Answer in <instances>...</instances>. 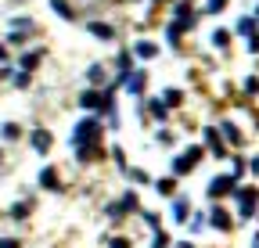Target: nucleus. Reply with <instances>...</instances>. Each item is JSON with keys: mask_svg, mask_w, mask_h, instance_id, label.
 Instances as JSON below:
<instances>
[{"mask_svg": "<svg viewBox=\"0 0 259 248\" xmlns=\"http://www.w3.org/2000/svg\"><path fill=\"white\" fill-rule=\"evenodd\" d=\"M166 101L169 105H180V90H166Z\"/></svg>", "mask_w": 259, "mask_h": 248, "instance_id": "aec40b11", "label": "nucleus"}, {"mask_svg": "<svg viewBox=\"0 0 259 248\" xmlns=\"http://www.w3.org/2000/svg\"><path fill=\"white\" fill-rule=\"evenodd\" d=\"M187 212H191V202H187V198H177V202H173V220L184 223V220H187Z\"/></svg>", "mask_w": 259, "mask_h": 248, "instance_id": "39448f33", "label": "nucleus"}, {"mask_svg": "<svg viewBox=\"0 0 259 248\" xmlns=\"http://www.w3.org/2000/svg\"><path fill=\"white\" fill-rule=\"evenodd\" d=\"M112 248H130V241H122V237H115V241H112Z\"/></svg>", "mask_w": 259, "mask_h": 248, "instance_id": "b1692460", "label": "nucleus"}, {"mask_svg": "<svg viewBox=\"0 0 259 248\" xmlns=\"http://www.w3.org/2000/svg\"><path fill=\"white\" fill-rule=\"evenodd\" d=\"M40 183H44L47 191H58V173H54V169H44V173H40Z\"/></svg>", "mask_w": 259, "mask_h": 248, "instance_id": "423d86ee", "label": "nucleus"}, {"mask_svg": "<svg viewBox=\"0 0 259 248\" xmlns=\"http://www.w3.org/2000/svg\"><path fill=\"white\" fill-rule=\"evenodd\" d=\"M101 79H105V72H101V65H94V69H90V83H101Z\"/></svg>", "mask_w": 259, "mask_h": 248, "instance_id": "dca6fc26", "label": "nucleus"}, {"mask_svg": "<svg viewBox=\"0 0 259 248\" xmlns=\"http://www.w3.org/2000/svg\"><path fill=\"white\" fill-rule=\"evenodd\" d=\"M97 130H101V122H97V119H83L79 126H76V133H72V144L76 147H87V140H94Z\"/></svg>", "mask_w": 259, "mask_h": 248, "instance_id": "f257e3e1", "label": "nucleus"}, {"mask_svg": "<svg viewBox=\"0 0 259 248\" xmlns=\"http://www.w3.org/2000/svg\"><path fill=\"white\" fill-rule=\"evenodd\" d=\"M231 187H234V176H216V180L209 183V194L216 198V194H227Z\"/></svg>", "mask_w": 259, "mask_h": 248, "instance_id": "20e7f679", "label": "nucleus"}, {"mask_svg": "<svg viewBox=\"0 0 259 248\" xmlns=\"http://www.w3.org/2000/svg\"><path fill=\"white\" fill-rule=\"evenodd\" d=\"M79 105H83V108H112V101L101 97V94H94V90H87V94L79 97Z\"/></svg>", "mask_w": 259, "mask_h": 248, "instance_id": "7ed1b4c3", "label": "nucleus"}, {"mask_svg": "<svg viewBox=\"0 0 259 248\" xmlns=\"http://www.w3.org/2000/svg\"><path fill=\"white\" fill-rule=\"evenodd\" d=\"M32 147H36V151H47V147H51V133H47V130H40L36 137H32Z\"/></svg>", "mask_w": 259, "mask_h": 248, "instance_id": "6e6552de", "label": "nucleus"}, {"mask_svg": "<svg viewBox=\"0 0 259 248\" xmlns=\"http://www.w3.org/2000/svg\"><path fill=\"white\" fill-rule=\"evenodd\" d=\"M223 4H227V0H209V11H220Z\"/></svg>", "mask_w": 259, "mask_h": 248, "instance_id": "412c9836", "label": "nucleus"}, {"mask_svg": "<svg viewBox=\"0 0 259 248\" xmlns=\"http://www.w3.org/2000/svg\"><path fill=\"white\" fill-rule=\"evenodd\" d=\"M137 54H141V58H151V54H155V43H137Z\"/></svg>", "mask_w": 259, "mask_h": 248, "instance_id": "ddd939ff", "label": "nucleus"}, {"mask_svg": "<svg viewBox=\"0 0 259 248\" xmlns=\"http://www.w3.org/2000/svg\"><path fill=\"white\" fill-rule=\"evenodd\" d=\"M0 137H4V140H15V137H18V126H15V122H4V130H0Z\"/></svg>", "mask_w": 259, "mask_h": 248, "instance_id": "9b49d317", "label": "nucleus"}, {"mask_svg": "<svg viewBox=\"0 0 259 248\" xmlns=\"http://www.w3.org/2000/svg\"><path fill=\"white\" fill-rule=\"evenodd\" d=\"M144 72H134V79H130V94H141V90H144Z\"/></svg>", "mask_w": 259, "mask_h": 248, "instance_id": "1a4fd4ad", "label": "nucleus"}, {"mask_svg": "<svg viewBox=\"0 0 259 248\" xmlns=\"http://www.w3.org/2000/svg\"><path fill=\"white\" fill-rule=\"evenodd\" d=\"M25 212H29V205H11V216H15V220H25Z\"/></svg>", "mask_w": 259, "mask_h": 248, "instance_id": "2eb2a0df", "label": "nucleus"}, {"mask_svg": "<svg viewBox=\"0 0 259 248\" xmlns=\"http://www.w3.org/2000/svg\"><path fill=\"white\" fill-rule=\"evenodd\" d=\"M238 29H241V33H252L255 22H252V18H241V22H238Z\"/></svg>", "mask_w": 259, "mask_h": 248, "instance_id": "f3484780", "label": "nucleus"}, {"mask_svg": "<svg viewBox=\"0 0 259 248\" xmlns=\"http://www.w3.org/2000/svg\"><path fill=\"white\" fill-rule=\"evenodd\" d=\"M212 43H216V47H227V33H223V29H220V33H212Z\"/></svg>", "mask_w": 259, "mask_h": 248, "instance_id": "a211bd4d", "label": "nucleus"}, {"mask_svg": "<svg viewBox=\"0 0 259 248\" xmlns=\"http://www.w3.org/2000/svg\"><path fill=\"white\" fill-rule=\"evenodd\" d=\"M0 248H18V241H11V237H4V241H0Z\"/></svg>", "mask_w": 259, "mask_h": 248, "instance_id": "5701e85b", "label": "nucleus"}, {"mask_svg": "<svg viewBox=\"0 0 259 248\" xmlns=\"http://www.w3.org/2000/svg\"><path fill=\"white\" fill-rule=\"evenodd\" d=\"M51 8H54V11H58L61 18H72V11H69V8H65V4H61V0H54V4H51Z\"/></svg>", "mask_w": 259, "mask_h": 248, "instance_id": "4468645a", "label": "nucleus"}, {"mask_svg": "<svg viewBox=\"0 0 259 248\" xmlns=\"http://www.w3.org/2000/svg\"><path fill=\"white\" fill-rule=\"evenodd\" d=\"M212 227H220V230H223V227H231V220H227V212H223V209H212Z\"/></svg>", "mask_w": 259, "mask_h": 248, "instance_id": "9d476101", "label": "nucleus"}, {"mask_svg": "<svg viewBox=\"0 0 259 248\" xmlns=\"http://www.w3.org/2000/svg\"><path fill=\"white\" fill-rule=\"evenodd\" d=\"M90 33L94 36H101V40H112L115 33H112V25H101V22H90Z\"/></svg>", "mask_w": 259, "mask_h": 248, "instance_id": "0eeeda50", "label": "nucleus"}, {"mask_svg": "<svg viewBox=\"0 0 259 248\" xmlns=\"http://www.w3.org/2000/svg\"><path fill=\"white\" fill-rule=\"evenodd\" d=\"M155 248H166V234H155Z\"/></svg>", "mask_w": 259, "mask_h": 248, "instance_id": "4be33fe9", "label": "nucleus"}, {"mask_svg": "<svg viewBox=\"0 0 259 248\" xmlns=\"http://www.w3.org/2000/svg\"><path fill=\"white\" fill-rule=\"evenodd\" d=\"M198 155H202V147H191L187 155H180V159L173 162V169H177V173H184V169H194V162H198Z\"/></svg>", "mask_w": 259, "mask_h": 248, "instance_id": "f03ea898", "label": "nucleus"}, {"mask_svg": "<svg viewBox=\"0 0 259 248\" xmlns=\"http://www.w3.org/2000/svg\"><path fill=\"white\" fill-rule=\"evenodd\" d=\"M155 191H162V194H173V180H158V183H155Z\"/></svg>", "mask_w": 259, "mask_h": 248, "instance_id": "f8f14e48", "label": "nucleus"}, {"mask_svg": "<svg viewBox=\"0 0 259 248\" xmlns=\"http://www.w3.org/2000/svg\"><path fill=\"white\" fill-rule=\"evenodd\" d=\"M223 133H227V140H238V130L231 126V122H223Z\"/></svg>", "mask_w": 259, "mask_h": 248, "instance_id": "6ab92c4d", "label": "nucleus"}]
</instances>
